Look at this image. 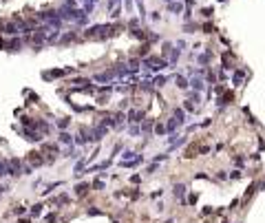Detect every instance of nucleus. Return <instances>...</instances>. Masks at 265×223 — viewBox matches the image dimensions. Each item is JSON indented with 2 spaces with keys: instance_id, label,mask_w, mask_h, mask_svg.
Segmentation results:
<instances>
[{
  "instance_id": "nucleus-9",
  "label": "nucleus",
  "mask_w": 265,
  "mask_h": 223,
  "mask_svg": "<svg viewBox=\"0 0 265 223\" xmlns=\"http://www.w3.org/2000/svg\"><path fill=\"white\" fill-rule=\"evenodd\" d=\"M170 11H175V13H179L181 11V5L177 2V5H170Z\"/></svg>"
},
{
  "instance_id": "nucleus-2",
  "label": "nucleus",
  "mask_w": 265,
  "mask_h": 223,
  "mask_svg": "<svg viewBox=\"0 0 265 223\" xmlns=\"http://www.w3.org/2000/svg\"><path fill=\"white\" fill-rule=\"evenodd\" d=\"M20 46H22V40H11V42L7 44L9 51H20Z\"/></svg>"
},
{
  "instance_id": "nucleus-12",
  "label": "nucleus",
  "mask_w": 265,
  "mask_h": 223,
  "mask_svg": "<svg viewBox=\"0 0 265 223\" xmlns=\"http://www.w3.org/2000/svg\"><path fill=\"white\" fill-rule=\"evenodd\" d=\"M192 86H195V88H201V80H192Z\"/></svg>"
},
{
  "instance_id": "nucleus-1",
  "label": "nucleus",
  "mask_w": 265,
  "mask_h": 223,
  "mask_svg": "<svg viewBox=\"0 0 265 223\" xmlns=\"http://www.w3.org/2000/svg\"><path fill=\"white\" fill-rule=\"evenodd\" d=\"M29 161H31L33 166H40V164H44V159H42L38 153H31V155H29Z\"/></svg>"
},
{
  "instance_id": "nucleus-14",
  "label": "nucleus",
  "mask_w": 265,
  "mask_h": 223,
  "mask_svg": "<svg viewBox=\"0 0 265 223\" xmlns=\"http://www.w3.org/2000/svg\"><path fill=\"white\" fill-rule=\"evenodd\" d=\"M0 49H2V40H0Z\"/></svg>"
},
{
  "instance_id": "nucleus-4",
  "label": "nucleus",
  "mask_w": 265,
  "mask_h": 223,
  "mask_svg": "<svg viewBox=\"0 0 265 223\" xmlns=\"http://www.w3.org/2000/svg\"><path fill=\"white\" fill-rule=\"evenodd\" d=\"M183 192H186V186H183V183L175 186V197H179V199H181V197H183Z\"/></svg>"
},
{
  "instance_id": "nucleus-8",
  "label": "nucleus",
  "mask_w": 265,
  "mask_h": 223,
  "mask_svg": "<svg viewBox=\"0 0 265 223\" xmlns=\"http://www.w3.org/2000/svg\"><path fill=\"white\" fill-rule=\"evenodd\" d=\"M60 141H64V144H71V135H69V133H62V135H60Z\"/></svg>"
},
{
  "instance_id": "nucleus-13",
  "label": "nucleus",
  "mask_w": 265,
  "mask_h": 223,
  "mask_svg": "<svg viewBox=\"0 0 265 223\" xmlns=\"http://www.w3.org/2000/svg\"><path fill=\"white\" fill-rule=\"evenodd\" d=\"M155 130H157V135H161V133H163V130H166V128H163V126H161V124H157V128H155Z\"/></svg>"
},
{
  "instance_id": "nucleus-3",
  "label": "nucleus",
  "mask_w": 265,
  "mask_h": 223,
  "mask_svg": "<svg viewBox=\"0 0 265 223\" xmlns=\"http://www.w3.org/2000/svg\"><path fill=\"white\" fill-rule=\"evenodd\" d=\"M86 190H88V183H80V186H75V194H78V197H84Z\"/></svg>"
},
{
  "instance_id": "nucleus-11",
  "label": "nucleus",
  "mask_w": 265,
  "mask_h": 223,
  "mask_svg": "<svg viewBox=\"0 0 265 223\" xmlns=\"http://www.w3.org/2000/svg\"><path fill=\"white\" fill-rule=\"evenodd\" d=\"M66 124H69V119L64 117V119H60V121H58V126H60V128H64V126H66Z\"/></svg>"
},
{
  "instance_id": "nucleus-5",
  "label": "nucleus",
  "mask_w": 265,
  "mask_h": 223,
  "mask_svg": "<svg viewBox=\"0 0 265 223\" xmlns=\"http://www.w3.org/2000/svg\"><path fill=\"white\" fill-rule=\"evenodd\" d=\"M232 100H234V95H232V93H225V95H223V97H221V102H219V104H221V106H223V104H230V102H232Z\"/></svg>"
},
{
  "instance_id": "nucleus-10",
  "label": "nucleus",
  "mask_w": 265,
  "mask_h": 223,
  "mask_svg": "<svg viewBox=\"0 0 265 223\" xmlns=\"http://www.w3.org/2000/svg\"><path fill=\"white\" fill-rule=\"evenodd\" d=\"M40 208H42V206H33V208H31V214L38 216V214H40Z\"/></svg>"
},
{
  "instance_id": "nucleus-6",
  "label": "nucleus",
  "mask_w": 265,
  "mask_h": 223,
  "mask_svg": "<svg viewBox=\"0 0 265 223\" xmlns=\"http://www.w3.org/2000/svg\"><path fill=\"white\" fill-rule=\"evenodd\" d=\"M128 117H130V121H141V119H139V117H141V113H139V111H130V113H128Z\"/></svg>"
},
{
  "instance_id": "nucleus-7",
  "label": "nucleus",
  "mask_w": 265,
  "mask_h": 223,
  "mask_svg": "<svg viewBox=\"0 0 265 223\" xmlns=\"http://www.w3.org/2000/svg\"><path fill=\"white\" fill-rule=\"evenodd\" d=\"M175 80H177V86H179V88H186V86H188V84H186V80H183L181 75H177Z\"/></svg>"
},
{
  "instance_id": "nucleus-15",
  "label": "nucleus",
  "mask_w": 265,
  "mask_h": 223,
  "mask_svg": "<svg viewBox=\"0 0 265 223\" xmlns=\"http://www.w3.org/2000/svg\"><path fill=\"white\" fill-rule=\"evenodd\" d=\"M166 2H170V0H166Z\"/></svg>"
}]
</instances>
